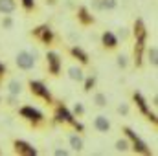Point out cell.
Returning <instances> with one entry per match:
<instances>
[{
	"mask_svg": "<svg viewBox=\"0 0 158 156\" xmlns=\"http://www.w3.org/2000/svg\"><path fill=\"white\" fill-rule=\"evenodd\" d=\"M15 61H17V66L22 68V70H31L35 66V57L31 55V51H26V50L19 51Z\"/></svg>",
	"mask_w": 158,
	"mask_h": 156,
	"instance_id": "cell-1",
	"label": "cell"
},
{
	"mask_svg": "<svg viewBox=\"0 0 158 156\" xmlns=\"http://www.w3.org/2000/svg\"><path fill=\"white\" fill-rule=\"evenodd\" d=\"M125 132H127V136L134 142V149H136V151H140V153H143V154H149L147 145H145V143H143V142H142V140H140V138H138L132 130H131V129H125Z\"/></svg>",
	"mask_w": 158,
	"mask_h": 156,
	"instance_id": "cell-2",
	"label": "cell"
},
{
	"mask_svg": "<svg viewBox=\"0 0 158 156\" xmlns=\"http://www.w3.org/2000/svg\"><path fill=\"white\" fill-rule=\"evenodd\" d=\"M30 86H31V90L37 94V96H40V97H44V99H52V96H50V92H48V88L42 84V83H39V81H31L30 83Z\"/></svg>",
	"mask_w": 158,
	"mask_h": 156,
	"instance_id": "cell-3",
	"label": "cell"
},
{
	"mask_svg": "<svg viewBox=\"0 0 158 156\" xmlns=\"http://www.w3.org/2000/svg\"><path fill=\"white\" fill-rule=\"evenodd\" d=\"M20 114H22L24 117H28V119H31V121H39V119H42V114H40L39 110L31 109V107H24V109L20 110Z\"/></svg>",
	"mask_w": 158,
	"mask_h": 156,
	"instance_id": "cell-4",
	"label": "cell"
},
{
	"mask_svg": "<svg viewBox=\"0 0 158 156\" xmlns=\"http://www.w3.org/2000/svg\"><path fill=\"white\" fill-rule=\"evenodd\" d=\"M94 127H96V130H99V132H107V130L110 129V123H109V119L105 116H98L94 119Z\"/></svg>",
	"mask_w": 158,
	"mask_h": 156,
	"instance_id": "cell-5",
	"label": "cell"
},
{
	"mask_svg": "<svg viewBox=\"0 0 158 156\" xmlns=\"http://www.w3.org/2000/svg\"><path fill=\"white\" fill-rule=\"evenodd\" d=\"M15 147H17L19 153H24V154H37V151H35L31 145H28L26 142H15Z\"/></svg>",
	"mask_w": 158,
	"mask_h": 156,
	"instance_id": "cell-6",
	"label": "cell"
},
{
	"mask_svg": "<svg viewBox=\"0 0 158 156\" xmlns=\"http://www.w3.org/2000/svg\"><path fill=\"white\" fill-rule=\"evenodd\" d=\"M48 63L52 66V74H57L59 72V55L55 51H50L48 53Z\"/></svg>",
	"mask_w": 158,
	"mask_h": 156,
	"instance_id": "cell-7",
	"label": "cell"
},
{
	"mask_svg": "<svg viewBox=\"0 0 158 156\" xmlns=\"http://www.w3.org/2000/svg\"><path fill=\"white\" fill-rule=\"evenodd\" d=\"M15 0H0V13H13L15 11Z\"/></svg>",
	"mask_w": 158,
	"mask_h": 156,
	"instance_id": "cell-8",
	"label": "cell"
},
{
	"mask_svg": "<svg viewBox=\"0 0 158 156\" xmlns=\"http://www.w3.org/2000/svg\"><path fill=\"white\" fill-rule=\"evenodd\" d=\"M7 90H9L11 96H19V94L22 92V84H20V81H17V79L9 81V83H7Z\"/></svg>",
	"mask_w": 158,
	"mask_h": 156,
	"instance_id": "cell-9",
	"label": "cell"
},
{
	"mask_svg": "<svg viewBox=\"0 0 158 156\" xmlns=\"http://www.w3.org/2000/svg\"><path fill=\"white\" fill-rule=\"evenodd\" d=\"M57 119H59V121H68V123H74V117L70 116V112H68L64 107H59V110H57Z\"/></svg>",
	"mask_w": 158,
	"mask_h": 156,
	"instance_id": "cell-10",
	"label": "cell"
},
{
	"mask_svg": "<svg viewBox=\"0 0 158 156\" xmlns=\"http://www.w3.org/2000/svg\"><path fill=\"white\" fill-rule=\"evenodd\" d=\"M103 44L109 46V48H114V46L118 44V39H116L110 31H107V33H103Z\"/></svg>",
	"mask_w": 158,
	"mask_h": 156,
	"instance_id": "cell-11",
	"label": "cell"
},
{
	"mask_svg": "<svg viewBox=\"0 0 158 156\" xmlns=\"http://www.w3.org/2000/svg\"><path fill=\"white\" fill-rule=\"evenodd\" d=\"M68 142H70V147H72L74 151H81V149H83V140H81L79 136H76V134H72V136L68 138Z\"/></svg>",
	"mask_w": 158,
	"mask_h": 156,
	"instance_id": "cell-12",
	"label": "cell"
},
{
	"mask_svg": "<svg viewBox=\"0 0 158 156\" xmlns=\"http://www.w3.org/2000/svg\"><path fill=\"white\" fill-rule=\"evenodd\" d=\"M68 74H70V79H74V81H83V72H81V68L72 66V68L68 70Z\"/></svg>",
	"mask_w": 158,
	"mask_h": 156,
	"instance_id": "cell-13",
	"label": "cell"
},
{
	"mask_svg": "<svg viewBox=\"0 0 158 156\" xmlns=\"http://www.w3.org/2000/svg\"><path fill=\"white\" fill-rule=\"evenodd\" d=\"M72 53H74V57H77L81 63H86V61H88V55H86L81 48H72Z\"/></svg>",
	"mask_w": 158,
	"mask_h": 156,
	"instance_id": "cell-14",
	"label": "cell"
},
{
	"mask_svg": "<svg viewBox=\"0 0 158 156\" xmlns=\"http://www.w3.org/2000/svg\"><path fill=\"white\" fill-rule=\"evenodd\" d=\"M134 101L138 103V107L145 112V114H149V110H147V105H145V101H143V97L140 96V94H134Z\"/></svg>",
	"mask_w": 158,
	"mask_h": 156,
	"instance_id": "cell-15",
	"label": "cell"
},
{
	"mask_svg": "<svg viewBox=\"0 0 158 156\" xmlns=\"http://www.w3.org/2000/svg\"><path fill=\"white\" fill-rule=\"evenodd\" d=\"M149 63H151L153 66H156V63H158V50L155 46L149 50Z\"/></svg>",
	"mask_w": 158,
	"mask_h": 156,
	"instance_id": "cell-16",
	"label": "cell"
},
{
	"mask_svg": "<svg viewBox=\"0 0 158 156\" xmlns=\"http://www.w3.org/2000/svg\"><path fill=\"white\" fill-rule=\"evenodd\" d=\"M94 101H96L98 107H105V105H107V97H105L103 94H96V96H94Z\"/></svg>",
	"mask_w": 158,
	"mask_h": 156,
	"instance_id": "cell-17",
	"label": "cell"
},
{
	"mask_svg": "<svg viewBox=\"0 0 158 156\" xmlns=\"http://www.w3.org/2000/svg\"><path fill=\"white\" fill-rule=\"evenodd\" d=\"M101 7L103 9H114L116 7V0H101Z\"/></svg>",
	"mask_w": 158,
	"mask_h": 156,
	"instance_id": "cell-18",
	"label": "cell"
},
{
	"mask_svg": "<svg viewBox=\"0 0 158 156\" xmlns=\"http://www.w3.org/2000/svg\"><path fill=\"white\" fill-rule=\"evenodd\" d=\"M39 31H42V40H44V42H50V40H52V33H50L46 28H40Z\"/></svg>",
	"mask_w": 158,
	"mask_h": 156,
	"instance_id": "cell-19",
	"label": "cell"
},
{
	"mask_svg": "<svg viewBox=\"0 0 158 156\" xmlns=\"http://www.w3.org/2000/svg\"><path fill=\"white\" fill-rule=\"evenodd\" d=\"M127 147H129L127 140H118V142H116V149H118V151H125Z\"/></svg>",
	"mask_w": 158,
	"mask_h": 156,
	"instance_id": "cell-20",
	"label": "cell"
},
{
	"mask_svg": "<svg viewBox=\"0 0 158 156\" xmlns=\"http://www.w3.org/2000/svg\"><path fill=\"white\" fill-rule=\"evenodd\" d=\"M79 15H81V20H85V22H90V20H92L90 17H86L88 13H86V9H85V7H83V9H79Z\"/></svg>",
	"mask_w": 158,
	"mask_h": 156,
	"instance_id": "cell-21",
	"label": "cell"
},
{
	"mask_svg": "<svg viewBox=\"0 0 158 156\" xmlns=\"http://www.w3.org/2000/svg\"><path fill=\"white\" fill-rule=\"evenodd\" d=\"M118 66L119 68H125L127 66V57L125 55H118Z\"/></svg>",
	"mask_w": 158,
	"mask_h": 156,
	"instance_id": "cell-22",
	"label": "cell"
},
{
	"mask_svg": "<svg viewBox=\"0 0 158 156\" xmlns=\"http://www.w3.org/2000/svg\"><path fill=\"white\" fill-rule=\"evenodd\" d=\"M92 86H94V77H88L86 83H85V90H90Z\"/></svg>",
	"mask_w": 158,
	"mask_h": 156,
	"instance_id": "cell-23",
	"label": "cell"
},
{
	"mask_svg": "<svg viewBox=\"0 0 158 156\" xmlns=\"http://www.w3.org/2000/svg\"><path fill=\"white\" fill-rule=\"evenodd\" d=\"M92 7H94V9H98V11H99V9H103V7H101V0H92Z\"/></svg>",
	"mask_w": 158,
	"mask_h": 156,
	"instance_id": "cell-24",
	"label": "cell"
},
{
	"mask_svg": "<svg viewBox=\"0 0 158 156\" xmlns=\"http://www.w3.org/2000/svg\"><path fill=\"white\" fill-rule=\"evenodd\" d=\"M118 112H119V114H127V112H129V107H127V105H119Z\"/></svg>",
	"mask_w": 158,
	"mask_h": 156,
	"instance_id": "cell-25",
	"label": "cell"
},
{
	"mask_svg": "<svg viewBox=\"0 0 158 156\" xmlns=\"http://www.w3.org/2000/svg\"><path fill=\"white\" fill-rule=\"evenodd\" d=\"M74 110H76V114H83V110H85V109H83V105H79V103H77Z\"/></svg>",
	"mask_w": 158,
	"mask_h": 156,
	"instance_id": "cell-26",
	"label": "cell"
},
{
	"mask_svg": "<svg viewBox=\"0 0 158 156\" xmlns=\"http://www.w3.org/2000/svg\"><path fill=\"white\" fill-rule=\"evenodd\" d=\"M4 26H6V28H11V26H13V20H11V18H6V20H4Z\"/></svg>",
	"mask_w": 158,
	"mask_h": 156,
	"instance_id": "cell-27",
	"label": "cell"
},
{
	"mask_svg": "<svg viewBox=\"0 0 158 156\" xmlns=\"http://www.w3.org/2000/svg\"><path fill=\"white\" fill-rule=\"evenodd\" d=\"M22 2H24V6H26L28 9H30V7H33V0H22Z\"/></svg>",
	"mask_w": 158,
	"mask_h": 156,
	"instance_id": "cell-28",
	"label": "cell"
},
{
	"mask_svg": "<svg viewBox=\"0 0 158 156\" xmlns=\"http://www.w3.org/2000/svg\"><path fill=\"white\" fill-rule=\"evenodd\" d=\"M119 37H121V39H125V37H127V31H125V30H121V31H119Z\"/></svg>",
	"mask_w": 158,
	"mask_h": 156,
	"instance_id": "cell-29",
	"label": "cell"
},
{
	"mask_svg": "<svg viewBox=\"0 0 158 156\" xmlns=\"http://www.w3.org/2000/svg\"><path fill=\"white\" fill-rule=\"evenodd\" d=\"M4 72H6V66H4V64H0V74H4Z\"/></svg>",
	"mask_w": 158,
	"mask_h": 156,
	"instance_id": "cell-30",
	"label": "cell"
}]
</instances>
